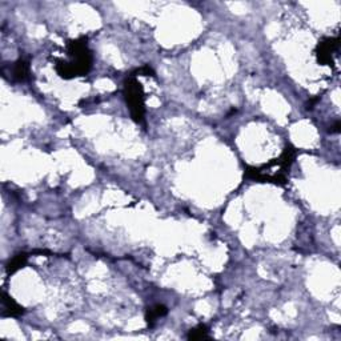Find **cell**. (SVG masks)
Instances as JSON below:
<instances>
[{"label":"cell","instance_id":"9c48e42d","mask_svg":"<svg viewBox=\"0 0 341 341\" xmlns=\"http://www.w3.org/2000/svg\"><path fill=\"white\" fill-rule=\"evenodd\" d=\"M134 76H137V75H144V76H155V72L152 71V68L149 67V66H144V67L141 68H137L136 71H135Z\"/></svg>","mask_w":341,"mask_h":341},{"label":"cell","instance_id":"5b68a950","mask_svg":"<svg viewBox=\"0 0 341 341\" xmlns=\"http://www.w3.org/2000/svg\"><path fill=\"white\" fill-rule=\"evenodd\" d=\"M167 313H168L167 306L163 305V304H156V305L148 308L147 313H145V321H147V324H148L149 326H152L157 318L163 317V316H165Z\"/></svg>","mask_w":341,"mask_h":341},{"label":"cell","instance_id":"7a4b0ae2","mask_svg":"<svg viewBox=\"0 0 341 341\" xmlns=\"http://www.w3.org/2000/svg\"><path fill=\"white\" fill-rule=\"evenodd\" d=\"M124 98L132 119L136 123L144 122V91L141 83L132 74L128 75L124 80Z\"/></svg>","mask_w":341,"mask_h":341},{"label":"cell","instance_id":"ba28073f","mask_svg":"<svg viewBox=\"0 0 341 341\" xmlns=\"http://www.w3.org/2000/svg\"><path fill=\"white\" fill-rule=\"evenodd\" d=\"M188 340H203V338H209L208 334V328L204 324H199L197 326L192 328L187 334Z\"/></svg>","mask_w":341,"mask_h":341},{"label":"cell","instance_id":"277c9868","mask_svg":"<svg viewBox=\"0 0 341 341\" xmlns=\"http://www.w3.org/2000/svg\"><path fill=\"white\" fill-rule=\"evenodd\" d=\"M2 302H3V309H2V316L3 317H19L24 313V308L22 305H19L18 302L8 296L6 292H3V296H2Z\"/></svg>","mask_w":341,"mask_h":341},{"label":"cell","instance_id":"3957f363","mask_svg":"<svg viewBox=\"0 0 341 341\" xmlns=\"http://www.w3.org/2000/svg\"><path fill=\"white\" fill-rule=\"evenodd\" d=\"M338 38H326L321 40L316 47V55H317V62L321 66H330L332 62V55L338 47Z\"/></svg>","mask_w":341,"mask_h":341},{"label":"cell","instance_id":"8992f818","mask_svg":"<svg viewBox=\"0 0 341 341\" xmlns=\"http://www.w3.org/2000/svg\"><path fill=\"white\" fill-rule=\"evenodd\" d=\"M30 75V63L27 60L19 59L14 64V70H12V76L18 82H24L26 79H28Z\"/></svg>","mask_w":341,"mask_h":341},{"label":"cell","instance_id":"30bf717a","mask_svg":"<svg viewBox=\"0 0 341 341\" xmlns=\"http://www.w3.org/2000/svg\"><path fill=\"white\" fill-rule=\"evenodd\" d=\"M330 132H340V122H337L336 124H334L333 127H332V130H330Z\"/></svg>","mask_w":341,"mask_h":341},{"label":"cell","instance_id":"52a82bcc","mask_svg":"<svg viewBox=\"0 0 341 341\" xmlns=\"http://www.w3.org/2000/svg\"><path fill=\"white\" fill-rule=\"evenodd\" d=\"M27 260H28L27 253H19V255H16L15 257H12V259L10 260V263L7 264V267H6L7 274H14L15 272L22 269V268L27 264Z\"/></svg>","mask_w":341,"mask_h":341},{"label":"cell","instance_id":"6da1fadb","mask_svg":"<svg viewBox=\"0 0 341 341\" xmlns=\"http://www.w3.org/2000/svg\"><path fill=\"white\" fill-rule=\"evenodd\" d=\"M68 54L72 58V62L64 63L58 62L56 71L64 79H72L76 76H84L92 68V54H91L87 38H79L68 43Z\"/></svg>","mask_w":341,"mask_h":341}]
</instances>
